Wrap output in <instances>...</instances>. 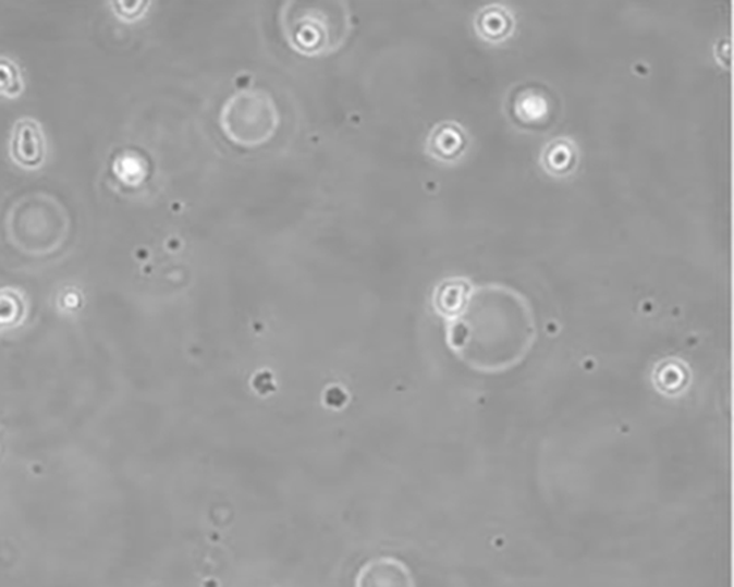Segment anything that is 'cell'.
<instances>
[{
  "label": "cell",
  "mask_w": 734,
  "mask_h": 587,
  "mask_svg": "<svg viewBox=\"0 0 734 587\" xmlns=\"http://www.w3.org/2000/svg\"><path fill=\"white\" fill-rule=\"evenodd\" d=\"M446 342L472 370L500 375L529 356L537 325L529 302L507 286L472 290L466 306L446 322Z\"/></svg>",
  "instance_id": "cell-1"
},
{
  "label": "cell",
  "mask_w": 734,
  "mask_h": 587,
  "mask_svg": "<svg viewBox=\"0 0 734 587\" xmlns=\"http://www.w3.org/2000/svg\"><path fill=\"white\" fill-rule=\"evenodd\" d=\"M281 27L291 48L306 57H322L339 50L352 32V15L344 2L309 0L286 2Z\"/></svg>",
  "instance_id": "cell-2"
},
{
  "label": "cell",
  "mask_w": 734,
  "mask_h": 587,
  "mask_svg": "<svg viewBox=\"0 0 734 587\" xmlns=\"http://www.w3.org/2000/svg\"><path fill=\"white\" fill-rule=\"evenodd\" d=\"M221 126L230 140L240 146L265 145L280 126V112L272 96L264 90L232 95L221 111Z\"/></svg>",
  "instance_id": "cell-3"
},
{
  "label": "cell",
  "mask_w": 734,
  "mask_h": 587,
  "mask_svg": "<svg viewBox=\"0 0 734 587\" xmlns=\"http://www.w3.org/2000/svg\"><path fill=\"white\" fill-rule=\"evenodd\" d=\"M10 156L12 162L25 171H36L44 167L48 145L39 121L21 118L15 122L11 133Z\"/></svg>",
  "instance_id": "cell-4"
},
{
  "label": "cell",
  "mask_w": 734,
  "mask_h": 587,
  "mask_svg": "<svg viewBox=\"0 0 734 587\" xmlns=\"http://www.w3.org/2000/svg\"><path fill=\"white\" fill-rule=\"evenodd\" d=\"M356 587H415V580L402 561L382 557L363 565Z\"/></svg>",
  "instance_id": "cell-5"
},
{
  "label": "cell",
  "mask_w": 734,
  "mask_h": 587,
  "mask_svg": "<svg viewBox=\"0 0 734 587\" xmlns=\"http://www.w3.org/2000/svg\"><path fill=\"white\" fill-rule=\"evenodd\" d=\"M472 286L466 278H449L437 285L433 291V307L437 314L449 322L460 315L470 297Z\"/></svg>",
  "instance_id": "cell-6"
},
{
  "label": "cell",
  "mask_w": 734,
  "mask_h": 587,
  "mask_svg": "<svg viewBox=\"0 0 734 587\" xmlns=\"http://www.w3.org/2000/svg\"><path fill=\"white\" fill-rule=\"evenodd\" d=\"M466 146V134L464 130L455 122H441L436 129L430 131L426 150L430 156L438 160L457 159Z\"/></svg>",
  "instance_id": "cell-7"
},
{
  "label": "cell",
  "mask_w": 734,
  "mask_h": 587,
  "mask_svg": "<svg viewBox=\"0 0 734 587\" xmlns=\"http://www.w3.org/2000/svg\"><path fill=\"white\" fill-rule=\"evenodd\" d=\"M476 28L480 37L489 41L507 39L514 28V19L507 8L489 5L476 16Z\"/></svg>",
  "instance_id": "cell-8"
},
{
  "label": "cell",
  "mask_w": 734,
  "mask_h": 587,
  "mask_svg": "<svg viewBox=\"0 0 734 587\" xmlns=\"http://www.w3.org/2000/svg\"><path fill=\"white\" fill-rule=\"evenodd\" d=\"M577 162V146L571 138H555L543 149L542 164L552 175L561 176L571 172Z\"/></svg>",
  "instance_id": "cell-9"
},
{
  "label": "cell",
  "mask_w": 734,
  "mask_h": 587,
  "mask_svg": "<svg viewBox=\"0 0 734 587\" xmlns=\"http://www.w3.org/2000/svg\"><path fill=\"white\" fill-rule=\"evenodd\" d=\"M25 90V80L19 63L0 57V99H19Z\"/></svg>",
  "instance_id": "cell-10"
},
{
  "label": "cell",
  "mask_w": 734,
  "mask_h": 587,
  "mask_svg": "<svg viewBox=\"0 0 734 587\" xmlns=\"http://www.w3.org/2000/svg\"><path fill=\"white\" fill-rule=\"evenodd\" d=\"M150 7L149 2H136V3H125V2H112L111 8L113 14L122 21H136L140 16L145 15L147 8Z\"/></svg>",
  "instance_id": "cell-11"
}]
</instances>
